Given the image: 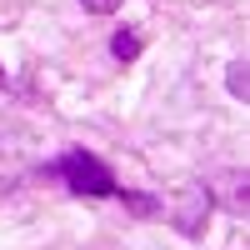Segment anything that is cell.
<instances>
[{
  "instance_id": "obj_3",
  "label": "cell",
  "mask_w": 250,
  "mask_h": 250,
  "mask_svg": "<svg viewBox=\"0 0 250 250\" xmlns=\"http://www.w3.org/2000/svg\"><path fill=\"white\" fill-rule=\"evenodd\" d=\"M110 55H115V60H135V55H140V35H130V30H120V35L110 40Z\"/></svg>"
},
{
  "instance_id": "obj_5",
  "label": "cell",
  "mask_w": 250,
  "mask_h": 250,
  "mask_svg": "<svg viewBox=\"0 0 250 250\" xmlns=\"http://www.w3.org/2000/svg\"><path fill=\"white\" fill-rule=\"evenodd\" d=\"M80 5H85L90 15H115V10H120V0H80Z\"/></svg>"
},
{
  "instance_id": "obj_4",
  "label": "cell",
  "mask_w": 250,
  "mask_h": 250,
  "mask_svg": "<svg viewBox=\"0 0 250 250\" xmlns=\"http://www.w3.org/2000/svg\"><path fill=\"white\" fill-rule=\"evenodd\" d=\"M225 80H230V95H235V100L250 95V70H245V60H230V75H225Z\"/></svg>"
},
{
  "instance_id": "obj_1",
  "label": "cell",
  "mask_w": 250,
  "mask_h": 250,
  "mask_svg": "<svg viewBox=\"0 0 250 250\" xmlns=\"http://www.w3.org/2000/svg\"><path fill=\"white\" fill-rule=\"evenodd\" d=\"M55 175L65 180L75 195H95V200H105V195L120 190L115 175H110V165H105V160H95L90 150H65V155L55 160Z\"/></svg>"
},
{
  "instance_id": "obj_2",
  "label": "cell",
  "mask_w": 250,
  "mask_h": 250,
  "mask_svg": "<svg viewBox=\"0 0 250 250\" xmlns=\"http://www.w3.org/2000/svg\"><path fill=\"white\" fill-rule=\"evenodd\" d=\"M210 205H215V200H210V185H205V180H190V185L180 190V205H175V230H180V235H200Z\"/></svg>"
}]
</instances>
